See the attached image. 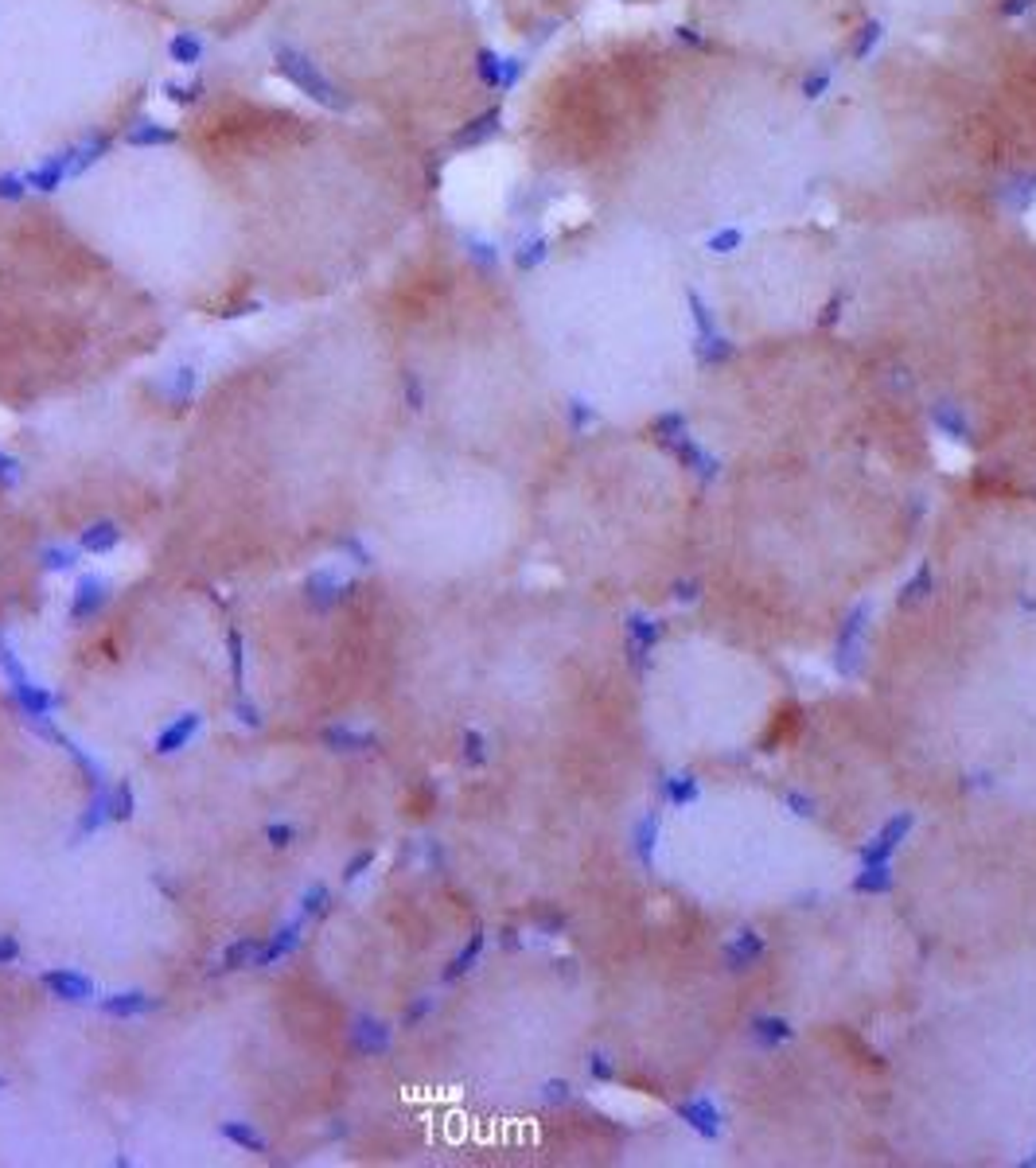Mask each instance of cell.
Listing matches in <instances>:
<instances>
[{"mask_svg":"<svg viewBox=\"0 0 1036 1168\" xmlns=\"http://www.w3.org/2000/svg\"><path fill=\"white\" fill-rule=\"evenodd\" d=\"M815 90L678 24L569 31L514 97L534 183L585 215L714 242L815 207Z\"/></svg>","mask_w":1036,"mask_h":1168,"instance_id":"obj_1","label":"cell"},{"mask_svg":"<svg viewBox=\"0 0 1036 1168\" xmlns=\"http://www.w3.org/2000/svg\"><path fill=\"white\" fill-rule=\"evenodd\" d=\"M1021 191L990 78L966 40H881L815 97V207L877 231L1013 203Z\"/></svg>","mask_w":1036,"mask_h":1168,"instance_id":"obj_2","label":"cell"},{"mask_svg":"<svg viewBox=\"0 0 1036 1168\" xmlns=\"http://www.w3.org/2000/svg\"><path fill=\"white\" fill-rule=\"evenodd\" d=\"M288 16L304 67L421 152L479 145L503 117L499 59L475 0H293Z\"/></svg>","mask_w":1036,"mask_h":1168,"instance_id":"obj_3","label":"cell"},{"mask_svg":"<svg viewBox=\"0 0 1036 1168\" xmlns=\"http://www.w3.org/2000/svg\"><path fill=\"white\" fill-rule=\"evenodd\" d=\"M682 24L815 94L881 43L865 0H682Z\"/></svg>","mask_w":1036,"mask_h":1168,"instance_id":"obj_4","label":"cell"},{"mask_svg":"<svg viewBox=\"0 0 1036 1168\" xmlns=\"http://www.w3.org/2000/svg\"><path fill=\"white\" fill-rule=\"evenodd\" d=\"M881 40L955 43L1025 12V0H865Z\"/></svg>","mask_w":1036,"mask_h":1168,"instance_id":"obj_5","label":"cell"},{"mask_svg":"<svg viewBox=\"0 0 1036 1168\" xmlns=\"http://www.w3.org/2000/svg\"><path fill=\"white\" fill-rule=\"evenodd\" d=\"M492 9L499 36L523 47H554L585 20L593 0H483Z\"/></svg>","mask_w":1036,"mask_h":1168,"instance_id":"obj_6","label":"cell"},{"mask_svg":"<svg viewBox=\"0 0 1036 1168\" xmlns=\"http://www.w3.org/2000/svg\"><path fill=\"white\" fill-rule=\"evenodd\" d=\"M164 5L180 20H187V24L222 31V27H231L238 20H250L257 9H266L269 0H164ZM215 31H211V36H215Z\"/></svg>","mask_w":1036,"mask_h":1168,"instance_id":"obj_7","label":"cell"},{"mask_svg":"<svg viewBox=\"0 0 1036 1168\" xmlns=\"http://www.w3.org/2000/svg\"><path fill=\"white\" fill-rule=\"evenodd\" d=\"M869 620H872V604H857L846 624L837 631V643H834V662H837V674H857V659H861V643L869 635Z\"/></svg>","mask_w":1036,"mask_h":1168,"instance_id":"obj_8","label":"cell"},{"mask_svg":"<svg viewBox=\"0 0 1036 1168\" xmlns=\"http://www.w3.org/2000/svg\"><path fill=\"white\" fill-rule=\"evenodd\" d=\"M912 830H916V815H912V810H904V815H892V818L877 830V837H872L869 846H861L857 861H861V865H892V853L900 850V841L908 837Z\"/></svg>","mask_w":1036,"mask_h":1168,"instance_id":"obj_9","label":"cell"},{"mask_svg":"<svg viewBox=\"0 0 1036 1168\" xmlns=\"http://www.w3.org/2000/svg\"><path fill=\"white\" fill-rule=\"evenodd\" d=\"M674 1114L682 1118V1122L698 1133V1138H705V1142H717L721 1133H725V1114H721V1107H717L714 1098H705V1094H701V1098H690V1102H678Z\"/></svg>","mask_w":1036,"mask_h":1168,"instance_id":"obj_10","label":"cell"},{"mask_svg":"<svg viewBox=\"0 0 1036 1168\" xmlns=\"http://www.w3.org/2000/svg\"><path fill=\"white\" fill-rule=\"evenodd\" d=\"M113 600V589L110 580H102L98 573H82L78 584H75V600H71V620L82 624V620H94L106 604Z\"/></svg>","mask_w":1036,"mask_h":1168,"instance_id":"obj_11","label":"cell"},{"mask_svg":"<svg viewBox=\"0 0 1036 1168\" xmlns=\"http://www.w3.org/2000/svg\"><path fill=\"white\" fill-rule=\"evenodd\" d=\"M40 986L51 989L59 1001H67V1005H86V1001H94V982L86 978V973H78V970H43V973H40Z\"/></svg>","mask_w":1036,"mask_h":1168,"instance_id":"obj_12","label":"cell"},{"mask_svg":"<svg viewBox=\"0 0 1036 1168\" xmlns=\"http://www.w3.org/2000/svg\"><path fill=\"white\" fill-rule=\"evenodd\" d=\"M301 931H304V916H297V919H288L285 927H277L266 943H262V951H257V958H253V970H266V966H273V962H281V958H288L297 947H301Z\"/></svg>","mask_w":1036,"mask_h":1168,"instance_id":"obj_13","label":"cell"},{"mask_svg":"<svg viewBox=\"0 0 1036 1168\" xmlns=\"http://www.w3.org/2000/svg\"><path fill=\"white\" fill-rule=\"evenodd\" d=\"M760 954H764V935L752 931V927H740V931L729 938V943L721 947V958H725V966H729L733 973H744L749 966H756Z\"/></svg>","mask_w":1036,"mask_h":1168,"instance_id":"obj_14","label":"cell"},{"mask_svg":"<svg viewBox=\"0 0 1036 1168\" xmlns=\"http://www.w3.org/2000/svg\"><path fill=\"white\" fill-rule=\"evenodd\" d=\"M655 791H659V802L670 806V810H686V806H694L701 799V783H698V775H690V771L663 775Z\"/></svg>","mask_w":1036,"mask_h":1168,"instance_id":"obj_15","label":"cell"},{"mask_svg":"<svg viewBox=\"0 0 1036 1168\" xmlns=\"http://www.w3.org/2000/svg\"><path fill=\"white\" fill-rule=\"evenodd\" d=\"M659 841H663V822H659L655 810H647V815H639L635 826H631V850H635V857H639L643 868H655V850H659Z\"/></svg>","mask_w":1036,"mask_h":1168,"instance_id":"obj_16","label":"cell"},{"mask_svg":"<svg viewBox=\"0 0 1036 1168\" xmlns=\"http://www.w3.org/2000/svg\"><path fill=\"white\" fill-rule=\"evenodd\" d=\"M199 725H203L199 713H183V717H176L168 729H160V732H156V740H152L156 756H176L180 748H187L191 736L199 732Z\"/></svg>","mask_w":1036,"mask_h":1168,"instance_id":"obj_17","label":"cell"},{"mask_svg":"<svg viewBox=\"0 0 1036 1168\" xmlns=\"http://www.w3.org/2000/svg\"><path fill=\"white\" fill-rule=\"evenodd\" d=\"M931 425L943 437H951V440H970V437H975V421H970V413L962 405H955V402H931Z\"/></svg>","mask_w":1036,"mask_h":1168,"instance_id":"obj_18","label":"cell"},{"mask_svg":"<svg viewBox=\"0 0 1036 1168\" xmlns=\"http://www.w3.org/2000/svg\"><path fill=\"white\" fill-rule=\"evenodd\" d=\"M218 1138L222 1142H231L234 1149H242V1153H269V1138L262 1129H257L253 1122H238V1118H231V1122H222L218 1125Z\"/></svg>","mask_w":1036,"mask_h":1168,"instance_id":"obj_19","label":"cell"},{"mask_svg":"<svg viewBox=\"0 0 1036 1168\" xmlns=\"http://www.w3.org/2000/svg\"><path fill=\"white\" fill-rule=\"evenodd\" d=\"M121 545V526L113 518H98V523H90L82 534H78V549L82 554H110V549Z\"/></svg>","mask_w":1036,"mask_h":1168,"instance_id":"obj_20","label":"cell"},{"mask_svg":"<svg viewBox=\"0 0 1036 1168\" xmlns=\"http://www.w3.org/2000/svg\"><path fill=\"white\" fill-rule=\"evenodd\" d=\"M98 1009L106 1017H141L148 1009H156V1001L141 989H125V993H110V997H98Z\"/></svg>","mask_w":1036,"mask_h":1168,"instance_id":"obj_21","label":"cell"},{"mask_svg":"<svg viewBox=\"0 0 1036 1168\" xmlns=\"http://www.w3.org/2000/svg\"><path fill=\"white\" fill-rule=\"evenodd\" d=\"M791 1036H795V1028H791L787 1017H756V1021H752V1044L764 1048V1052L787 1044Z\"/></svg>","mask_w":1036,"mask_h":1168,"instance_id":"obj_22","label":"cell"},{"mask_svg":"<svg viewBox=\"0 0 1036 1168\" xmlns=\"http://www.w3.org/2000/svg\"><path fill=\"white\" fill-rule=\"evenodd\" d=\"M12 697H16V705H20L24 717H51V713L59 709V694L36 686V681H31V686L12 690Z\"/></svg>","mask_w":1036,"mask_h":1168,"instance_id":"obj_23","label":"cell"},{"mask_svg":"<svg viewBox=\"0 0 1036 1168\" xmlns=\"http://www.w3.org/2000/svg\"><path fill=\"white\" fill-rule=\"evenodd\" d=\"M892 885H896L892 865H861V872L850 881V888L861 892V896H885V892H892Z\"/></svg>","mask_w":1036,"mask_h":1168,"instance_id":"obj_24","label":"cell"},{"mask_svg":"<svg viewBox=\"0 0 1036 1168\" xmlns=\"http://www.w3.org/2000/svg\"><path fill=\"white\" fill-rule=\"evenodd\" d=\"M931 593H935V569L924 561L908 580H904V589H900V608H920V604H927L931 600Z\"/></svg>","mask_w":1036,"mask_h":1168,"instance_id":"obj_25","label":"cell"},{"mask_svg":"<svg viewBox=\"0 0 1036 1168\" xmlns=\"http://www.w3.org/2000/svg\"><path fill=\"white\" fill-rule=\"evenodd\" d=\"M624 627H628V643L647 646V651H655V646L663 643V631H666L655 615H647V611H631L624 620Z\"/></svg>","mask_w":1036,"mask_h":1168,"instance_id":"obj_26","label":"cell"},{"mask_svg":"<svg viewBox=\"0 0 1036 1168\" xmlns=\"http://www.w3.org/2000/svg\"><path fill=\"white\" fill-rule=\"evenodd\" d=\"M354 1044H359V1052H371V1056H378V1052H386L394 1044V1028L386 1024V1021H359V1032H354Z\"/></svg>","mask_w":1036,"mask_h":1168,"instance_id":"obj_27","label":"cell"},{"mask_svg":"<svg viewBox=\"0 0 1036 1168\" xmlns=\"http://www.w3.org/2000/svg\"><path fill=\"white\" fill-rule=\"evenodd\" d=\"M106 783L102 787H94V799H90V806L78 815V826H75V841H82L86 833H98L106 822H110V815H106Z\"/></svg>","mask_w":1036,"mask_h":1168,"instance_id":"obj_28","label":"cell"},{"mask_svg":"<svg viewBox=\"0 0 1036 1168\" xmlns=\"http://www.w3.org/2000/svg\"><path fill=\"white\" fill-rule=\"evenodd\" d=\"M133 810H137L133 783H129V779H121V783H113V787L106 791V815H110V822H129V818H133Z\"/></svg>","mask_w":1036,"mask_h":1168,"instance_id":"obj_29","label":"cell"},{"mask_svg":"<svg viewBox=\"0 0 1036 1168\" xmlns=\"http://www.w3.org/2000/svg\"><path fill=\"white\" fill-rule=\"evenodd\" d=\"M257 951H262V938H253V935H242V938H234L231 947L222 951V970L226 973H234V970H246V966H253V958H257Z\"/></svg>","mask_w":1036,"mask_h":1168,"instance_id":"obj_30","label":"cell"},{"mask_svg":"<svg viewBox=\"0 0 1036 1168\" xmlns=\"http://www.w3.org/2000/svg\"><path fill=\"white\" fill-rule=\"evenodd\" d=\"M483 947H488V935H483V931H475V935L468 938V947H464V951H460L457 958L448 962V970H444V982H457V978H464V973H468V970L475 966V958L483 954Z\"/></svg>","mask_w":1036,"mask_h":1168,"instance_id":"obj_31","label":"cell"},{"mask_svg":"<svg viewBox=\"0 0 1036 1168\" xmlns=\"http://www.w3.org/2000/svg\"><path fill=\"white\" fill-rule=\"evenodd\" d=\"M323 744H336V748H343V752H363L371 744V736L367 732H351L347 725H332V729H323Z\"/></svg>","mask_w":1036,"mask_h":1168,"instance_id":"obj_32","label":"cell"},{"mask_svg":"<svg viewBox=\"0 0 1036 1168\" xmlns=\"http://www.w3.org/2000/svg\"><path fill=\"white\" fill-rule=\"evenodd\" d=\"M78 558H82V549H78V545H47V549H43V569H51V573H67V569H75V565H78Z\"/></svg>","mask_w":1036,"mask_h":1168,"instance_id":"obj_33","label":"cell"},{"mask_svg":"<svg viewBox=\"0 0 1036 1168\" xmlns=\"http://www.w3.org/2000/svg\"><path fill=\"white\" fill-rule=\"evenodd\" d=\"M328 907H332V888H328V885H312V888L301 896V916H304V919L323 916Z\"/></svg>","mask_w":1036,"mask_h":1168,"instance_id":"obj_34","label":"cell"},{"mask_svg":"<svg viewBox=\"0 0 1036 1168\" xmlns=\"http://www.w3.org/2000/svg\"><path fill=\"white\" fill-rule=\"evenodd\" d=\"M464 764L468 767L488 764V736H483L479 729H464Z\"/></svg>","mask_w":1036,"mask_h":1168,"instance_id":"obj_35","label":"cell"},{"mask_svg":"<svg viewBox=\"0 0 1036 1168\" xmlns=\"http://www.w3.org/2000/svg\"><path fill=\"white\" fill-rule=\"evenodd\" d=\"M308 593L316 604H332L336 593H339V576L336 573H312L308 576Z\"/></svg>","mask_w":1036,"mask_h":1168,"instance_id":"obj_36","label":"cell"},{"mask_svg":"<svg viewBox=\"0 0 1036 1168\" xmlns=\"http://www.w3.org/2000/svg\"><path fill=\"white\" fill-rule=\"evenodd\" d=\"M297 837H301V830H297L293 822H269V826H266V846H269V850H288Z\"/></svg>","mask_w":1036,"mask_h":1168,"instance_id":"obj_37","label":"cell"},{"mask_svg":"<svg viewBox=\"0 0 1036 1168\" xmlns=\"http://www.w3.org/2000/svg\"><path fill=\"white\" fill-rule=\"evenodd\" d=\"M542 1102H545V1107H565V1102H573V1083L569 1079H545L542 1083Z\"/></svg>","mask_w":1036,"mask_h":1168,"instance_id":"obj_38","label":"cell"},{"mask_svg":"<svg viewBox=\"0 0 1036 1168\" xmlns=\"http://www.w3.org/2000/svg\"><path fill=\"white\" fill-rule=\"evenodd\" d=\"M589 1079L593 1083H612V1079H616V1063H612L608 1052H593L589 1056Z\"/></svg>","mask_w":1036,"mask_h":1168,"instance_id":"obj_39","label":"cell"},{"mask_svg":"<svg viewBox=\"0 0 1036 1168\" xmlns=\"http://www.w3.org/2000/svg\"><path fill=\"white\" fill-rule=\"evenodd\" d=\"M374 861H378V853H374V850H359V853H354V857L343 865V881H347V885H354V881H359V876H363Z\"/></svg>","mask_w":1036,"mask_h":1168,"instance_id":"obj_40","label":"cell"},{"mask_svg":"<svg viewBox=\"0 0 1036 1168\" xmlns=\"http://www.w3.org/2000/svg\"><path fill=\"white\" fill-rule=\"evenodd\" d=\"M784 806L791 810V815H799V818H811V815H815V799L806 795V791H795V787L784 791Z\"/></svg>","mask_w":1036,"mask_h":1168,"instance_id":"obj_41","label":"cell"},{"mask_svg":"<svg viewBox=\"0 0 1036 1168\" xmlns=\"http://www.w3.org/2000/svg\"><path fill=\"white\" fill-rule=\"evenodd\" d=\"M670 596H674L678 604H694V600L701 596V580H698V576H682V580H674V584H670Z\"/></svg>","mask_w":1036,"mask_h":1168,"instance_id":"obj_42","label":"cell"},{"mask_svg":"<svg viewBox=\"0 0 1036 1168\" xmlns=\"http://www.w3.org/2000/svg\"><path fill=\"white\" fill-rule=\"evenodd\" d=\"M624 651H628V662H631L635 670H651V666H655V659H651L655 651H647V646H635V643H628Z\"/></svg>","mask_w":1036,"mask_h":1168,"instance_id":"obj_43","label":"cell"},{"mask_svg":"<svg viewBox=\"0 0 1036 1168\" xmlns=\"http://www.w3.org/2000/svg\"><path fill=\"white\" fill-rule=\"evenodd\" d=\"M20 943H16V935H0V966H12V962H20Z\"/></svg>","mask_w":1036,"mask_h":1168,"instance_id":"obj_44","label":"cell"},{"mask_svg":"<svg viewBox=\"0 0 1036 1168\" xmlns=\"http://www.w3.org/2000/svg\"><path fill=\"white\" fill-rule=\"evenodd\" d=\"M234 713H238V721H242V725H250V729H262V709H257L253 701H238V705H234Z\"/></svg>","mask_w":1036,"mask_h":1168,"instance_id":"obj_45","label":"cell"},{"mask_svg":"<svg viewBox=\"0 0 1036 1168\" xmlns=\"http://www.w3.org/2000/svg\"><path fill=\"white\" fill-rule=\"evenodd\" d=\"M16 472H20V460H16V456H9V452H0V479L12 483V479H16Z\"/></svg>","mask_w":1036,"mask_h":1168,"instance_id":"obj_46","label":"cell"},{"mask_svg":"<svg viewBox=\"0 0 1036 1168\" xmlns=\"http://www.w3.org/2000/svg\"><path fill=\"white\" fill-rule=\"evenodd\" d=\"M631 9H663V5H682V0H624Z\"/></svg>","mask_w":1036,"mask_h":1168,"instance_id":"obj_47","label":"cell"},{"mask_svg":"<svg viewBox=\"0 0 1036 1168\" xmlns=\"http://www.w3.org/2000/svg\"><path fill=\"white\" fill-rule=\"evenodd\" d=\"M429 1009H433V1001H421V1005H413V1009L406 1013V1024H413V1021H421V1017H425Z\"/></svg>","mask_w":1036,"mask_h":1168,"instance_id":"obj_48","label":"cell"},{"mask_svg":"<svg viewBox=\"0 0 1036 1168\" xmlns=\"http://www.w3.org/2000/svg\"><path fill=\"white\" fill-rule=\"evenodd\" d=\"M503 947H507V951H518V935H514V931H503Z\"/></svg>","mask_w":1036,"mask_h":1168,"instance_id":"obj_49","label":"cell"},{"mask_svg":"<svg viewBox=\"0 0 1036 1168\" xmlns=\"http://www.w3.org/2000/svg\"><path fill=\"white\" fill-rule=\"evenodd\" d=\"M1025 16L1036 24V0H1025Z\"/></svg>","mask_w":1036,"mask_h":1168,"instance_id":"obj_50","label":"cell"},{"mask_svg":"<svg viewBox=\"0 0 1036 1168\" xmlns=\"http://www.w3.org/2000/svg\"><path fill=\"white\" fill-rule=\"evenodd\" d=\"M1021 1164H1025V1168H1036V1153H1032V1157H1025Z\"/></svg>","mask_w":1036,"mask_h":1168,"instance_id":"obj_51","label":"cell"},{"mask_svg":"<svg viewBox=\"0 0 1036 1168\" xmlns=\"http://www.w3.org/2000/svg\"><path fill=\"white\" fill-rule=\"evenodd\" d=\"M0 1091H5V1075H0Z\"/></svg>","mask_w":1036,"mask_h":1168,"instance_id":"obj_52","label":"cell"}]
</instances>
